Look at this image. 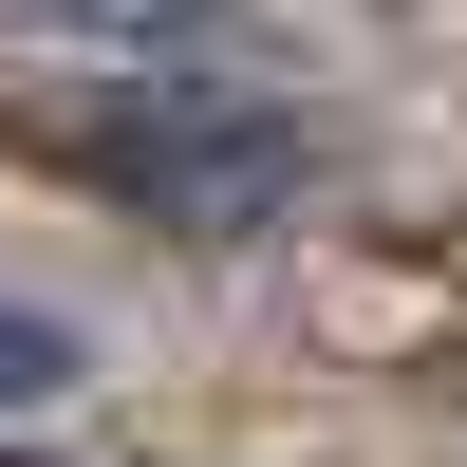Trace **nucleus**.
<instances>
[{
    "mask_svg": "<svg viewBox=\"0 0 467 467\" xmlns=\"http://www.w3.org/2000/svg\"><path fill=\"white\" fill-rule=\"evenodd\" d=\"M75 318H37V299H0V411H37V393H75Z\"/></svg>",
    "mask_w": 467,
    "mask_h": 467,
    "instance_id": "obj_3",
    "label": "nucleus"
},
{
    "mask_svg": "<svg viewBox=\"0 0 467 467\" xmlns=\"http://www.w3.org/2000/svg\"><path fill=\"white\" fill-rule=\"evenodd\" d=\"M112 169H131V187H169L187 224H224L244 187H281V131H150V112H112Z\"/></svg>",
    "mask_w": 467,
    "mask_h": 467,
    "instance_id": "obj_1",
    "label": "nucleus"
},
{
    "mask_svg": "<svg viewBox=\"0 0 467 467\" xmlns=\"http://www.w3.org/2000/svg\"><path fill=\"white\" fill-rule=\"evenodd\" d=\"M37 37H94V57H169V37H224V0H0Z\"/></svg>",
    "mask_w": 467,
    "mask_h": 467,
    "instance_id": "obj_2",
    "label": "nucleus"
}]
</instances>
